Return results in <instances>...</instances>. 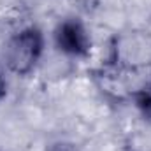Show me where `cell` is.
Returning a JSON list of instances; mask_svg holds the SVG:
<instances>
[{"instance_id": "obj_1", "label": "cell", "mask_w": 151, "mask_h": 151, "mask_svg": "<svg viewBox=\"0 0 151 151\" xmlns=\"http://www.w3.org/2000/svg\"><path fill=\"white\" fill-rule=\"evenodd\" d=\"M42 53V34L37 28H23L7 42L5 63L11 72L19 76L28 74Z\"/></svg>"}, {"instance_id": "obj_2", "label": "cell", "mask_w": 151, "mask_h": 151, "mask_svg": "<svg viewBox=\"0 0 151 151\" xmlns=\"http://www.w3.org/2000/svg\"><path fill=\"white\" fill-rule=\"evenodd\" d=\"M56 44L67 55L84 56L88 55V49H90V37L79 21L67 19L56 30Z\"/></svg>"}, {"instance_id": "obj_3", "label": "cell", "mask_w": 151, "mask_h": 151, "mask_svg": "<svg viewBox=\"0 0 151 151\" xmlns=\"http://www.w3.org/2000/svg\"><path fill=\"white\" fill-rule=\"evenodd\" d=\"M134 100L144 118L151 119V79L134 95Z\"/></svg>"}, {"instance_id": "obj_4", "label": "cell", "mask_w": 151, "mask_h": 151, "mask_svg": "<svg viewBox=\"0 0 151 151\" xmlns=\"http://www.w3.org/2000/svg\"><path fill=\"white\" fill-rule=\"evenodd\" d=\"M5 95V79H4V74L0 70V99Z\"/></svg>"}, {"instance_id": "obj_5", "label": "cell", "mask_w": 151, "mask_h": 151, "mask_svg": "<svg viewBox=\"0 0 151 151\" xmlns=\"http://www.w3.org/2000/svg\"><path fill=\"white\" fill-rule=\"evenodd\" d=\"M49 151H70L67 146H53Z\"/></svg>"}]
</instances>
